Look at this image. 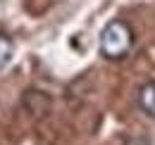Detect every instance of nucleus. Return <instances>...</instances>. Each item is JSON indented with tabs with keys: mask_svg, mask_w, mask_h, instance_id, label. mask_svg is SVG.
Listing matches in <instances>:
<instances>
[{
	"mask_svg": "<svg viewBox=\"0 0 155 145\" xmlns=\"http://www.w3.org/2000/svg\"><path fill=\"white\" fill-rule=\"evenodd\" d=\"M12 55H15V43H12V38L7 36V34H0V72L10 64Z\"/></svg>",
	"mask_w": 155,
	"mask_h": 145,
	"instance_id": "nucleus-3",
	"label": "nucleus"
},
{
	"mask_svg": "<svg viewBox=\"0 0 155 145\" xmlns=\"http://www.w3.org/2000/svg\"><path fill=\"white\" fill-rule=\"evenodd\" d=\"M138 107L146 117L155 119V81H148L138 88Z\"/></svg>",
	"mask_w": 155,
	"mask_h": 145,
	"instance_id": "nucleus-2",
	"label": "nucleus"
},
{
	"mask_svg": "<svg viewBox=\"0 0 155 145\" xmlns=\"http://www.w3.org/2000/svg\"><path fill=\"white\" fill-rule=\"evenodd\" d=\"M134 48V31L124 19H112L105 24L98 38V50L105 60H124Z\"/></svg>",
	"mask_w": 155,
	"mask_h": 145,
	"instance_id": "nucleus-1",
	"label": "nucleus"
}]
</instances>
